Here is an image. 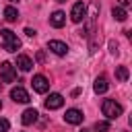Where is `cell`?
Instances as JSON below:
<instances>
[{
    "label": "cell",
    "mask_w": 132,
    "mask_h": 132,
    "mask_svg": "<svg viewBox=\"0 0 132 132\" xmlns=\"http://www.w3.org/2000/svg\"><path fill=\"white\" fill-rule=\"evenodd\" d=\"M0 37H2V47L6 52H16L21 47V39L10 29H0Z\"/></svg>",
    "instance_id": "1"
},
{
    "label": "cell",
    "mask_w": 132,
    "mask_h": 132,
    "mask_svg": "<svg viewBox=\"0 0 132 132\" xmlns=\"http://www.w3.org/2000/svg\"><path fill=\"white\" fill-rule=\"evenodd\" d=\"M101 111H103V116L107 118V120H118L120 116H122V105L118 103V101H113V99H105L103 103H101Z\"/></svg>",
    "instance_id": "2"
},
{
    "label": "cell",
    "mask_w": 132,
    "mask_h": 132,
    "mask_svg": "<svg viewBox=\"0 0 132 132\" xmlns=\"http://www.w3.org/2000/svg\"><path fill=\"white\" fill-rule=\"evenodd\" d=\"M0 78H2V82H14L16 70H14V66L10 62H2L0 64Z\"/></svg>",
    "instance_id": "3"
},
{
    "label": "cell",
    "mask_w": 132,
    "mask_h": 132,
    "mask_svg": "<svg viewBox=\"0 0 132 132\" xmlns=\"http://www.w3.org/2000/svg\"><path fill=\"white\" fill-rule=\"evenodd\" d=\"M85 16H87V6H85L82 2H74V4H72V10H70L72 23H80Z\"/></svg>",
    "instance_id": "4"
},
{
    "label": "cell",
    "mask_w": 132,
    "mask_h": 132,
    "mask_svg": "<svg viewBox=\"0 0 132 132\" xmlns=\"http://www.w3.org/2000/svg\"><path fill=\"white\" fill-rule=\"evenodd\" d=\"M31 85H33V91L35 93H47V89H50V80L43 74H35L33 80H31Z\"/></svg>",
    "instance_id": "5"
},
{
    "label": "cell",
    "mask_w": 132,
    "mask_h": 132,
    "mask_svg": "<svg viewBox=\"0 0 132 132\" xmlns=\"http://www.w3.org/2000/svg\"><path fill=\"white\" fill-rule=\"evenodd\" d=\"M10 97H12L14 103H29V101H31L29 93H27L23 87H14V89H10Z\"/></svg>",
    "instance_id": "6"
},
{
    "label": "cell",
    "mask_w": 132,
    "mask_h": 132,
    "mask_svg": "<svg viewBox=\"0 0 132 132\" xmlns=\"http://www.w3.org/2000/svg\"><path fill=\"white\" fill-rule=\"evenodd\" d=\"M64 105V97L60 93H50V97L45 99V107L47 109H60Z\"/></svg>",
    "instance_id": "7"
},
{
    "label": "cell",
    "mask_w": 132,
    "mask_h": 132,
    "mask_svg": "<svg viewBox=\"0 0 132 132\" xmlns=\"http://www.w3.org/2000/svg\"><path fill=\"white\" fill-rule=\"evenodd\" d=\"M47 47H50L56 56H66V54H68V45H66L64 41H58V39L47 41Z\"/></svg>",
    "instance_id": "8"
},
{
    "label": "cell",
    "mask_w": 132,
    "mask_h": 132,
    "mask_svg": "<svg viewBox=\"0 0 132 132\" xmlns=\"http://www.w3.org/2000/svg\"><path fill=\"white\" fill-rule=\"evenodd\" d=\"M82 118H85L82 111H80V109H74V107H72V109H66V113H64V120H66L68 124H74V126L80 124Z\"/></svg>",
    "instance_id": "9"
},
{
    "label": "cell",
    "mask_w": 132,
    "mask_h": 132,
    "mask_svg": "<svg viewBox=\"0 0 132 132\" xmlns=\"http://www.w3.org/2000/svg\"><path fill=\"white\" fill-rule=\"evenodd\" d=\"M37 109H33V107H29V109H25L23 111V116H21V122L25 124V126H29V124H35L37 122Z\"/></svg>",
    "instance_id": "10"
},
{
    "label": "cell",
    "mask_w": 132,
    "mask_h": 132,
    "mask_svg": "<svg viewBox=\"0 0 132 132\" xmlns=\"http://www.w3.org/2000/svg\"><path fill=\"white\" fill-rule=\"evenodd\" d=\"M16 66H19V70H23V72H29V70L33 68V62H31V58H29V56L21 54V56H16Z\"/></svg>",
    "instance_id": "11"
},
{
    "label": "cell",
    "mask_w": 132,
    "mask_h": 132,
    "mask_svg": "<svg viewBox=\"0 0 132 132\" xmlns=\"http://www.w3.org/2000/svg\"><path fill=\"white\" fill-rule=\"evenodd\" d=\"M50 23H52V27H58V29H60V27L66 23V14H64L62 10H56V12H52Z\"/></svg>",
    "instance_id": "12"
},
{
    "label": "cell",
    "mask_w": 132,
    "mask_h": 132,
    "mask_svg": "<svg viewBox=\"0 0 132 132\" xmlns=\"http://www.w3.org/2000/svg\"><path fill=\"white\" fill-rule=\"evenodd\" d=\"M93 89H95V93H99V95H103L107 89H109V85H107V78L101 74V76H97L95 78V85H93Z\"/></svg>",
    "instance_id": "13"
},
{
    "label": "cell",
    "mask_w": 132,
    "mask_h": 132,
    "mask_svg": "<svg viewBox=\"0 0 132 132\" xmlns=\"http://www.w3.org/2000/svg\"><path fill=\"white\" fill-rule=\"evenodd\" d=\"M111 16H113L116 21L124 23V21L128 19V12H126V8H122V6H113V10H111Z\"/></svg>",
    "instance_id": "14"
},
{
    "label": "cell",
    "mask_w": 132,
    "mask_h": 132,
    "mask_svg": "<svg viewBox=\"0 0 132 132\" xmlns=\"http://www.w3.org/2000/svg\"><path fill=\"white\" fill-rule=\"evenodd\" d=\"M4 19L10 21V23L16 21V19H19V10H16L14 6H6V8H4Z\"/></svg>",
    "instance_id": "15"
},
{
    "label": "cell",
    "mask_w": 132,
    "mask_h": 132,
    "mask_svg": "<svg viewBox=\"0 0 132 132\" xmlns=\"http://www.w3.org/2000/svg\"><path fill=\"white\" fill-rule=\"evenodd\" d=\"M128 76H130V72H128V66H118V70H116V78L118 80H128Z\"/></svg>",
    "instance_id": "16"
},
{
    "label": "cell",
    "mask_w": 132,
    "mask_h": 132,
    "mask_svg": "<svg viewBox=\"0 0 132 132\" xmlns=\"http://www.w3.org/2000/svg\"><path fill=\"white\" fill-rule=\"evenodd\" d=\"M95 130L97 132H107L109 130V122H97L95 124Z\"/></svg>",
    "instance_id": "17"
},
{
    "label": "cell",
    "mask_w": 132,
    "mask_h": 132,
    "mask_svg": "<svg viewBox=\"0 0 132 132\" xmlns=\"http://www.w3.org/2000/svg\"><path fill=\"white\" fill-rule=\"evenodd\" d=\"M8 128H10V124H8V120H4V118H0V132H8Z\"/></svg>",
    "instance_id": "18"
},
{
    "label": "cell",
    "mask_w": 132,
    "mask_h": 132,
    "mask_svg": "<svg viewBox=\"0 0 132 132\" xmlns=\"http://www.w3.org/2000/svg\"><path fill=\"white\" fill-rule=\"evenodd\" d=\"M118 4H120L122 8H128V6H130V0H118Z\"/></svg>",
    "instance_id": "19"
},
{
    "label": "cell",
    "mask_w": 132,
    "mask_h": 132,
    "mask_svg": "<svg viewBox=\"0 0 132 132\" xmlns=\"http://www.w3.org/2000/svg\"><path fill=\"white\" fill-rule=\"evenodd\" d=\"M25 33H27V35H29V37H33V35H35V31H33V29H29V27H27V29H25Z\"/></svg>",
    "instance_id": "20"
},
{
    "label": "cell",
    "mask_w": 132,
    "mask_h": 132,
    "mask_svg": "<svg viewBox=\"0 0 132 132\" xmlns=\"http://www.w3.org/2000/svg\"><path fill=\"white\" fill-rule=\"evenodd\" d=\"M56 2H66V0H56Z\"/></svg>",
    "instance_id": "21"
},
{
    "label": "cell",
    "mask_w": 132,
    "mask_h": 132,
    "mask_svg": "<svg viewBox=\"0 0 132 132\" xmlns=\"http://www.w3.org/2000/svg\"><path fill=\"white\" fill-rule=\"evenodd\" d=\"M10 2H19V0H10Z\"/></svg>",
    "instance_id": "22"
},
{
    "label": "cell",
    "mask_w": 132,
    "mask_h": 132,
    "mask_svg": "<svg viewBox=\"0 0 132 132\" xmlns=\"http://www.w3.org/2000/svg\"><path fill=\"white\" fill-rule=\"evenodd\" d=\"M0 109H2V101H0Z\"/></svg>",
    "instance_id": "23"
},
{
    "label": "cell",
    "mask_w": 132,
    "mask_h": 132,
    "mask_svg": "<svg viewBox=\"0 0 132 132\" xmlns=\"http://www.w3.org/2000/svg\"><path fill=\"white\" fill-rule=\"evenodd\" d=\"M80 132H89V130H80Z\"/></svg>",
    "instance_id": "24"
}]
</instances>
